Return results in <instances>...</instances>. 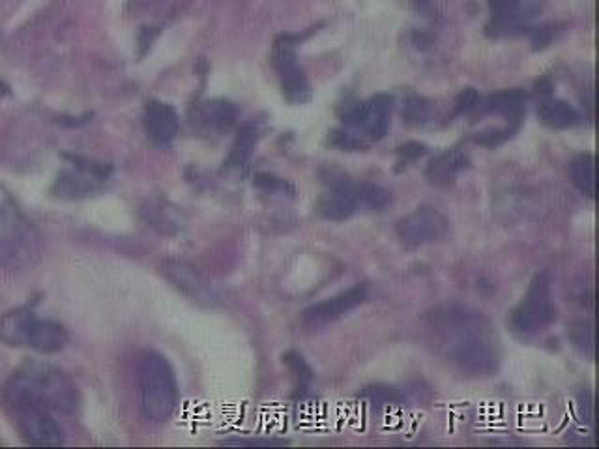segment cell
Here are the masks:
<instances>
[{"label": "cell", "mask_w": 599, "mask_h": 449, "mask_svg": "<svg viewBox=\"0 0 599 449\" xmlns=\"http://www.w3.org/2000/svg\"><path fill=\"white\" fill-rule=\"evenodd\" d=\"M433 328L450 335V360L472 377L493 375L500 363L497 343L487 334V322L480 313L465 307H444L431 315Z\"/></svg>", "instance_id": "1"}, {"label": "cell", "mask_w": 599, "mask_h": 449, "mask_svg": "<svg viewBox=\"0 0 599 449\" xmlns=\"http://www.w3.org/2000/svg\"><path fill=\"white\" fill-rule=\"evenodd\" d=\"M4 408L14 421L15 429L32 446H59L62 431L53 420L51 408L32 392L29 384L15 373L2 393Z\"/></svg>", "instance_id": "2"}, {"label": "cell", "mask_w": 599, "mask_h": 449, "mask_svg": "<svg viewBox=\"0 0 599 449\" xmlns=\"http://www.w3.org/2000/svg\"><path fill=\"white\" fill-rule=\"evenodd\" d=\"M139 392L148 420L163 423L173 416L178 403L175 371L156 350H147L139 358Z\"/></svg>", "instance_id": "3"}, {"label": "cell", "mask_w": 599, "mask_h": 449, "mask_svg": "<svg viewBox=\"0 0 599 449\" xmlns=\"http://www.w3.org/2000/svg\"><path fill=\"white\" fill-rule=\"evenodd\" d=\"M17 375L29 384L30 390L51 410L72 414L79 408V392L75 388L74 380L59 367L51 363L29 360L23 363Z\"/></svg>", "instance_id": "4"}, {"label": "cell", "mask_w": 599, "mask_h": 449, "mask_svg": "<svg viewBox=\"0 0 599 449\" xmlns=\"http://www.w3.org/2000/svg\"><path fill=\"white\" fill-rule=\"evenodd\" d=\"M556 319V309L551 300V281L547 274L534 277L523 300L512 311L510 324L519 337H532L543 332Z\"/></svg>", "instance_id": "5"}, {"label": "cell", "mask_w": 599, "mask_h": 449, "mask_svg": "<svg viewBox=\"0 0 599 449\" xmlns=\"http://www.w3.org/2000/svg\"><path fill=\"white\" fill-rule=\"evenodd\" d=\"M66 158L74 161V169L62 171L53 186V193L62 199H83L94 195L96 191L102 189L105 180L113 171V167L107 163H96V161H87L74 156H66Z\"/></svg>", "instance_id": "6"}, {"label": "cell", "mask_w": 599, "mask_h": 449, "mask_svg": "<svg viewBox=\"0 0 599 449\" xmlns=\"http://www.w3.org/2000/svg\"><path fill=\"white\" fill-rule=\"evenodd\" d=\"M390 113H392V98L390 96H375L364 103L354 105L345 115V122L351 130L362 133L360 137L379 141L390 130Z\"/></svg>", "instance_id": "7"}, {"label": "cell", "mask_w": 599, "mask_h": 449, "mask_svg": "<svg viewBox=\"0 0 599 449\" xmlns=\"http://www.w3.org/2000/svg\"><path fill=\"white\" fill-rule=\"evenodd\" d=\"M274 66L281 79L285 98L291 103H306L311 96L306 75L298 66L293 38H281L274 49Z\"/></svg>", "instance_id": "8"}, {"label": "cell", "mask_w": 599, "mask_h": 449, "mask_svg": "<svg viewBox=\"0 0 599 449\" xmlns=\"http://www.w3.org/2000/svg\"><path fill=\"white\" fill-rule=\"evenodd\" d=\"M395 231L409 246H424L440 240L448 231V221L437 210L420 208L397 221Z\"/></svg>", "instance_id": "9"}, {"label": "cell", "mask_w": 599, "mask_h": 449, "mask_svg": "<svg viewBox=\"0 0 599 449\" xmlns=\"http://www.w3.org/2000/svg\"><path fill=\"white\" fill-rule=\"evenodd\" d=\"M367 300V287L364 283H358L345 292H339L337 296H332L324 300L321 304L311 305L304 311V320L309 326H321L326 322L341 319L343 315L354 311L358 305L364 304Z\"/></svg>", "instance_id": "10"}, {"label": "cell", "mask_w": 599, "mask_h": 449, "mask_svg": "<svg viewBox=\"0 0 599 449\" xmlns=\"http://www.w3.org/2000/svg\"><path fill=\"white\" fill-rule=\"evenodd\" d=\"M161 272L175 285L176 289L193 302L201 305L216 304L214 290L210 289L205 277L201 276L188 262L165 261L161 266Z\"/></svg>", "instance_id": "11"}, {"label": "cell", "mask_w": 599, "mask_h": 449, "mask_svg": "<svg viewBox=\"0 0 599 449\" xmlns=\"http://www.w3.org/2000/svg\"><path fill=\"white\" fill-rule=\"evenodd\" d=\"M360 208V186L352 184L347 178H339L330 182V189L319 201V212L322 218L332 221H343L354 216Z\"/></svg>", "instance_id": "12"}, {"label": "cell", "mask_w": 599, "mask_h": 449, "mask_svg": "<svg viewBox=\"0 0 599 449\" xmlns=\"http://www.w3.org/2000/svg\"><path fill=\"white\" fill-rule=\"evenodd\" d=\"M145 128L154 145H171L178 133V116L175 109L163 102L148 103L145 111Z\"/></svg>", "instance_id": "13"}, {"label": "cell", "mask_w": 599, "mask_h": 449, "mask_svg": "<svg viewBox=\"0 0 599 449\" xmlns=\"http://www.w3.org/2000/svg\"><path fill=\"white\" fill-rule=\"evenodd\" d=\"M36 324V317L30 307H15L0 319V341L8 347L29 345L30 332Z\"/></svg>", "instance_id": "14"}, {"label": "cell", "mask_w": 599, "mask_h": 449, "mask_svg": "<svg viewBox=\"0 0 599 449\" xmlns=\"http://www.w3.org/2000/svg\"><path fill=\"white\" fill-rule=\"evenodd\" d=\"M29 345L42 354H55L68 345V332L55 320H36Z\"/></svg>", "instance_id": "15"}, {"label": "cell", "mask_w": 599, "mask_h": 449, "mask_svg": "<svg viewBox=\"0 0 599 449\" xmlns=\"http://www.w3.org/2000/svg\"><path fill=\"white\" fill-rule=\"evenodd\" d=\"M468 165V158L465 152L453 148L439 154L435 160L429 163L427 167V178L433 184H450L455 180V176L461 173Z\"/></svg>", "instance_id": "16"}, {"label": "cell", "mask_w": 599, "mask_h": 449, "mask_svg": "<svg viewBox=\"0 0 599 449\" xmlns=\"http://www.w3.org/2000/svg\"><path fill=\"white\" fill-rule=\"evenodd\" d=\"M236 118H238V109L233 103L223 102V100L205 103L197 111V120L208 130H229L236 122Z\"/></svg>", "instance_id": "17"}, {"label": "cell", "mask_w": 599, "mask_h": 449, "mask_svg": "<svg viewBox=\"0 0 599 449\" xmlns=\"http://www.w3.org/2000/svg\"><path fill=\"white\" fill-rule=\"evenodd\" d=\"M526 96L521 90H504L493 94L485 102V111L487 113H497V115L506 116L508 120H519L525 115Z\"/></svg>", "instance_id": "18"}, {"label": "cell", "mask_w": 599, "mask_h": 449, "mask_svg": "<svg viewBox=\"0 0 599 449\" xmlns=\"http://www.w3.org/2000/svg\"><path fill=\"white\" fill-rule=\"evenodd\" d=\"M541 122L555 130H566L579 122L577 109L564 100H551L540 107Z\"/></svg>", "instance_id": "19"}, {"label": "cell", "mask_w": 599, "mask_h": 449, "mask_svg": "<svg viewBox=\"0 0 599 449\" xmlns=\"http://www.w3.org/2000/svg\"><path fill=\"white\" fill-rule=\"evenodd\" d=\"M570 174L573 184L588 199L596 197V160L592 154H583L571 161Z\"/></svg>", "instance_id": "20"}, {"label": "cell", "mask_w": 599, "mask_h": 449, "mask_svg": "<svg viewBox=\"0 0 599 449\" xmlns=\"http://www.w3.org/2000/svg\"><path fill=\"white\" fill-rule=\"evenodd\" d=\"M257 139H259L257 128L253 124L244 126L238 133V137H236V143H234L233 152L227 160V165L229 167H242L251 158L253 148L257 145Z\"/></svg>", "instance_id": "21"}, {"label": "cell", "mask_w": 599, "mask_h": 449, "mask_svg": "<svg viewBox=\"0 0 599 449\" xmlns=\"http://www.w3.org/2000/svg\"><path fill=\"white\" fill-rule=\"evenodd\" d=\"M392 201V195L375 184H362L360 186V206L367 210H382Z\"/></svg>", "instance_id": "22"}, {"label": "cell", "mask_w": 599, "mask_h": 449, "mask_svg": "<svg viewBox=\"0 0 599 449\" xmlns=\"http://www.w3.org/2000/svg\"><path fill=\"white\" fill-rule=\"evenodd\" d=\"M364 397L369 403H375V405H399V403H403V395L397 392L395 388L380 386V384L366 388Z\"/></svg>", "instance_id": "23"}, {"label": "cell", "mask_w": 599, "mask_h": 449, "mask_svg": "<svg viewBox=\"0 0 599 449\" xmlns=\"http://www.w3.org/2000/svg\"><path fill=\"white\" fill-rule=\"evenodd\" d=\"M478 103H480V94L476 88L461 90V94L455 100V115H467L478 107Z\"/></svg>", "instance_id": "24"}, {"label": "cell", "mask_w": 599, "mask_h": 449, "mask_svg": "<svg viewBox=\"0 0 599 449\" xmlns=\"http://www.w3.org/2000/svg\"><path fill=\"white\" fill-rule=\"evenodd\" d=\"M489 2V8L493 15L497 17L498 21H510L512 17H515V12L519 8V2L521 0H487Z\"/></svg>", "instance_id": "25"}, {"label": "cell", "mask_w": 599, "mask_h": 449, "mask_svg": "<svg viewBox=\"0 0 599 449\" xmlns=\"http://www.w3.org/2000/svg\"><path fill=\"white\" fill-rule=\"evenodd\" d=\"M223 446H287L285 440H263V438H255V440H246V438H227L221 442Z\"/></svg>", "instance_id": "26"}, {"label": "cell", "mask_w": 599, "mask_h": 449, "mask_svg": "<svg viewBox=\"0 0 599 449\" xmlns=\"http://www.w3.org/2000/svg\"><path fill=\"white\" fill-rule=\"evenodd\" d=\"M8 92H10V88L6 87V85L0 81V98H2V96H6Z\"/></svg>", "instance_id": "27"}]
</instances>
